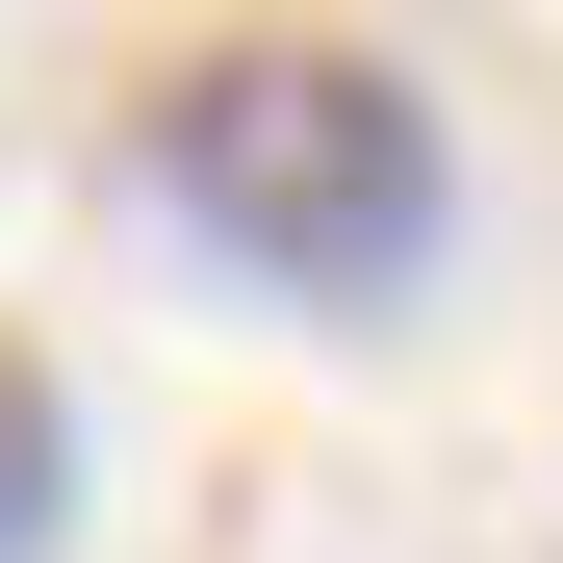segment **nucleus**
Wrapping results in <instances>:
<instances>
[{
	"instance_id": "obj_2",
	"label": "nucleus",
	"mask_w": 563,
	"mask_h": 563,
	"mask_svg": "<svg viewBox=\"0 0 563 563\" xmlns=\"http://www.w3.org/2000/svg\"><path fill=\"white\" fill-rule=\"evenodd\" d=\"M52 538H77V385L0 333V563H52Z\"/></svg>"
},
{
	"instance_id": "obj_1",
	"label": "nucleus",
	"mask_w": 563,
	"mask_h": 563,
	"mask_svg": "<svg viewBox=\"0 0 563 563\" xmlns=\"http://www.w3.org/2000/svg\"><path fill=\"white\" fill-rule=\"evenodd\" d=\"M129 154H154V206L206 231L231 282H282V308H410V282L461 256V129H435V77L358 52V26L179 52Z\"/></svg>"
}]
</instances>
